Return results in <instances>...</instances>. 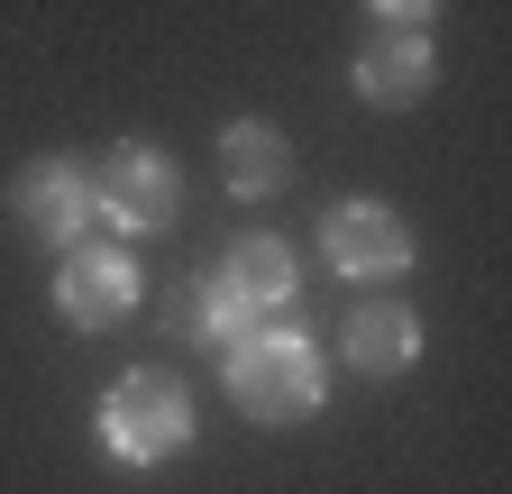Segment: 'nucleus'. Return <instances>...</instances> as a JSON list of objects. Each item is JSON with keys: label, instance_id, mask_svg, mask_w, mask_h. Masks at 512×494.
Masks as SVG:
<instances>
[{"label": "nucleus", "instance_id": "nucleus-1", "mask_svg": "<svg viewBox=\"0 0 512 494\" xmlns=\"http://www.w3.org/2000/svg\"><path fill=\"white\" fill-rule=\"evenodd\" d=\"M192 440V394L165 366H128V376L101 394V449L128 458V467H165L174 449Z\"/></svg>", "mask_w": 512, "mask_h": 494}, {"label": "nucleus", "instance_id": "nucleus-2", "mask_svg": "<svg viewBox=\"0 0 512 494\" xmlns=\"http://www.w3.org/2000/svg\"><path fill=\"white\" fill-rule=\"evenodd\" d=\"M320 385L330 376H320V348L302 330H256L229 348V394L247 421H302V412H320Z\"/></svg>", "mask_w": 512, "mask_h": 494}, {"label": "nucleus", "instance_id": "nucleus-3", "mask_svg": "<svg viewBox=\"0 0 512 494\" xmlns=\"http://www.w3.org/2000/svg\"><path fill=\"white\" fill-rule=\"evenodd\" d=\"M92 211L119 229H165L174 220V165L156 147H110L92 165Z\"/></svg>", "mask_w": 512, "mask_h": 494}, {"label": "nucleus", "instance_id": "nucleus-4", "mask_svg": "<svg viewBox=\"0 0 512 494\" xmlns=\"http://www.w3.org/2000/svg\"><path fill=\"white\" fill-rule=\"evenodd\" d=\"M19 229L28 238H46V247H83V229H92V165H74V156H37L28 174H19Z\"/></svg>", "mask_w": 512, "mask_h": 494}, {"label": "nucleus", "instance_id": "nucleus-5", "mask_svg": "<svg viewBox=\"0 0 512 494\" xmlns=\"http://www.w3.org/2000/svg\"><path fill=\"white\" fill-rule=\"evenodd\" d=\"M55 312L74 330H110L138 312V266L119 247H64V275H55Z\"/></svg>", "mask_w": 512, "mask_h": 494}, {"label": "nucleus", "instance_id": "nucleus-6", "mask_svg": "<svg viewBox=\"0 0 512 494\" xmlns=\"http://www.w3.org/2000/svg\"><path fill=\"white\" fill-rule=\"evenodd\" d=\"M320 247H330L339 275H403L412 266V229L384 211V202H339L330 229H320Z\"/></svg>", "mask_w": 512, "mask_h": 494}, {"label": "nucleus", "instance_id": "nucleus-7", "mask_svg": "<svg viewBox=\"0 0 512 494\" xmlns=\"http://www.w3.org/2000/svg\"><path fill=\"white\" fill-rule=\"evenodd\" d=\"M430 74H439V55H430V37H421V28H394V37H375V46L357 55V92H366V101H384V110L421 101V92H430Z\"/></svg>", "mask_w": 512, "mask_h": 494}, {"label": "nucleus", "instance_id": "nucleus-8", "mask_svg": "<svg viewBox=\"0 0 512 494\" xmlns=\"http://www.w3.org/2000/svg\"><path fill=\"white\" fill-rule=\"evenodd\" d=\"M220 284L247 302V312H293V247L266 238V229H247L229 257H220Z\"/></svg>", "mask_w": 512, "mask_h": 494}, {"label": "nucleus", "instance_id": "nucleus-9", "mask_svg": "<svg viewBox=\"0 0 512 494\" xmlns=\"http://www.w3.org/2000/svg\"><path fill=\"white\" fill-rule=\"evenodd\" d=\"M412 348H421V321L403 302H357V321H348V366L357 376H403Z\"/></svg>", "mask_w": 512, "mask_h": 494}, {"label": "nucleus", "instance_id": "nucleus-10", "mask_svg": "<svg viewBox=\"0 0 512 494\" xmlns=\"http://www.w3.org/2000/svg\"><path fill=\"white\" fill-rule=\"evenodd\" d=\"M293 174V147L266 129V119H238V129H220V183H229V193H275V183Z\"/></svg>", "mask_w": 512, "mask_h": 494}, {"label": "nucleus", "instance_id": "nucleus-11", "mask_svg": "<svg viewBox=\"0 0 512 494\" xmlns=\"http://www.w3.org/2000/svg\"><path fill=\"white\" fill-rule=\"evenodd\" d=\"M375 10H384V19H394V28H421V19L439 10V0H375Z\"/></svg>", "mask_w": 512, "mask_h": 494}]
</instances>
